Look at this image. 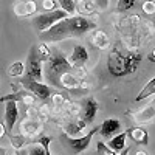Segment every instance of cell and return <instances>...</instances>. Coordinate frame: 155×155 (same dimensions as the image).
Instances as JSON below:
<instances>
[{
    "mask_svg": "<svg viewBox=\"0 0 155 155\" xmlns=\"http://www.w3.org/2000/svg\"><path fill=\"white\" fill-rule=\"evenodd\" d=\"M126 140H127V135H126V132H120L118 135H115V137H112L110 140H109V143H106L113 152H116V153H120L124 147H126Z\"/></svg>",
    "mask_w": 155,
    "mask_h": 155,
    "instance_id": "cell-19",
    "label": "cell"
},
{
    "mask_svg": "<svg viewBox=\"0 0 155 155\" xmlns=\"http://www.w3.org/2000/svg\"><path fill=\"white\" fill-rule=\"evenodd\" d=\"M47 64H48V74L61 76V74L67 73L73 68L71 64L68 62V59L64 54H51L50 59L47 61Z\"/></svg>",
    "mask_w": 155,
    "mask_h": 155,
    "instance_id": "cell-8",
    "label": "cell"
},
{
    "mask_svg": "<svg viewBox=\"0 0 155 155\" xmlns=\"http://www.w3.org/2000/svg\"><path fill=\"white\" fill-rule=\"evenodd\" d=\"M20 84H22V87L27 90V92H30L36 99H41V101H47L54 93H58V90L53 85H48L45 82H37V81L28 79V78L22 79Z\"/></svg>",
    "mask_w": 155,
    "mask_h": 155,
    "instance_id": "cell-5",
    "label": "cell"
},
{
    "mask_svg": "<svg viewBox=\"0 0 155 155\" xmlns=\"http://www.w3.org/2000/svg\"><path fill=\"white\" fill-rule=\"evenodd\" d=\"M90 41H92L93 47L99 48V50H107L110 47V39L107 36L106 31H102L99 28L92 31V36H90Z\"/></svg>",
    "mask_w": 155,
    "mask_h": 155,
    "instance_id": "cell-17",
    "label": "cell"
},
{
    "mask_svg": "<svg viewBox=\"0 0 155 155\" xmlns=\"http://www.w3.org/2000/svg\"><path fill=\"white\" fill-rule=\"evenodd\" d=\"M76 12H79V16H92L96 12V6L93 0H78L76 3Z\"/></svg>",
    "mask_w": 155,
    "mask_h": 155,
    "instance_id": "cell-18",
    "label": "cell"
},
{
    "mask_svg": "<svg viewBox=\"0 0 155 155\" xmlns=\"http://www.w3.org/2000/svg\"><path fill=\"white\" fill-rule=\"evenodd\" d=\"M51 140H53V138H51V137H39L37 138V141H36V143L39 144V146H42L44 147V152H45V155H51V152H50V144H51Z\"/></svg>",
    "mask_w": 155,
    "mask_h": 155,
    "instance_id": "cell-28",
    "label": "cell"
},
{
    "mask_svg": "<svg viewBox=\"0 0 155 155\" xmlns=\"http://www.w3.org/2000/svg\"><path fill=\"white\" fill-rule=\"evenodd\" d=\"M123 130V124L120 120H116V118H107L102 121V124L98 127V132L102 138H106V140H110L112 137L115 135H118L120 132Z\"/></svg>",
    "mask_w": 155,
    "mask_h": 155,
    "instance_id": "cell-10",
    "label": "cell"
},
{
    "mask_svg": "<svg viewBox=\"0 0 155 155\" xmlns=\"http://www.w3.org/2000/svg\"><path fill=\"white\" fill-rule=\"evenodd\" d=\"M5 104V127H6V134L12 132V127L19 120V102L14 101H6Z\"/></svg>",
    "mask_w": 155,
    "mask_h": 155,
    "instance_id": "cell-13",
    "label": "cell"
},
{
    "mask_svg": "<svg viewBox=\"0 0 155 155\" xmlns=\"http://www.w3.org/2000/svg\"><path fill=\"white\" fill-rule=\"evenodd\" d=\"M96 152H98V155H118L116 152H113L104 141H98L96 143Z\"/></svg>",
    "mask_w": 155,
    "mask_h": 155,
    "instance_id": "cell-27",
    "label": "cell"
},
{
    "mask_svg": "<svg viewBox=\"0 0 155 155\" xmlns=\"http://www.w3.org/2000/svg\"><path fill=\"white\" fill-rule=\"evenodd\" d=\"M129 150H130V147H124V149H123L118 155H127V153H129Z\"/></svg>",
    "mask_w": 155,
    "mask_h": 155,
    "instance_id": "cell-35",
    "label": "cell"
},
{
    "mask_svg": "<svg viewBox=\"0 0 155 155\" xmlns=\"http://www.w3.org/2000/svg\"><path fill=\"white\" fill-rule=\"evenodd\" d=\"M5 135H6V127H5L3 123H0V140H2Z\"/></svg>",
    "mask_w": 155,
    "mask_h": 155,
    "instance_id": "cell-34",
    "label": "cell"
},
{
    "mask_svg": "<svg viewBox=\"0 0 155 155\" xmlns=\"http://www.w3.org/2000/svg\"><path fill=\"white\" fill-rule=\"evenodd\" d=\"M19 130L23 137H27V138L34 137L37 134L44 132V123L41 120H36V118H25L19 124Z\"/></svg>",
    "mask_w": 155,
    "mask_h": 155,
    "instance_id": "cell-9",
    "label": "cell"
},
{
    "mask_svg": "<svg viewBox=\"0 0 155 155\" xmlns=\"http://www.w3.org/2000/svg\"><path fill=\"white\" fill-rule=\"evenodd\" d=\"M99 107H101V106H99V102H98L93 96H87V98H84V99L79 102V109H81V112H79V118H81L85 124H90V123L95 120V116H96Z\"/></svg>",
    "mask_w": 155,
    "mask_h": 155,
    "instance_id": "cell-7",
    "label": "cell"
},
{
    "mask_svg": "<svg viewBox=\"0 0 155 155\" xmlns=\"http://www.w3.org/2000/svg\"><path fill=\"white\" fill-rule=\"evenodd\" d=\"M28 155H45V152H44V147L42 146H33L31 149H30V153Z\"/></svg>",
    "mask_w": 155,
    "mask_h": 155,
    "instance_id": "cell-33",
    "label": "cell"
},
{
    "mask_svg": "<svg viewBox=\"0 0 155 155\" xmlns=\"http://www.w3.org/2000/svg\"><path fill=\"white\" fill-rule=\"evenodd\" d=\"M96 132H98V127L92 129V130H88V134L87 135H82V137H70L65 132H62L61 134V141L70 149V152L73 155H81L84 150L88 149L90 143H92V138H93V135Z\"/></svg>",
    "mask_w": 155,
    "mask_h": 155,
    "instance_id": "cell-4",
    "label": "cell"
},
{
    "mask_svg": "<svg viewBox=\"0 0 155 155\" xmlns=\"http://www.w3.org/2000/svg\"><path fill=\"white\" fill-rule=\"evenodd\" d=\"M138 0H118L116 2V9L121 11V12H126L129 9H132L135 5H137Z\"/></svg>",
    "mask_w": 155,
    "mask_h": 155,
    "instance_id": "cell-26",
    "label": "cell"
},
{
    "mask_svg": "<svg viewBox=\"0 0 155 155\" xmlns=\"http://www.w3.org/2000/svg\"><path fill=\"white\" fill-rule=\"evenodd\" d=\"M149 58H150V59H152V61H155V48H153V51H152V54H150V56H149Z\"/></svg>",
    "mask_w": 155,
    "mask_h": 155,
    "instance_id": "cell-37",
    "label": "cell"
},
{
    "mask_svg": "<svg viewBox=\"0 0 155 155\" xmlns=\"http://www.w3.org/2000/svg\"><path fill=\"white\" fill-rule=\"evenodd\" d=\"M153 95H155V76L152 78V79L143 88H141V92L135 98V102H141V101H144V99H147V98H150Z\"/></svg>",
    "mask_w": 155,
    "mask_h": 155,
    "instance_id": "cell-21",
    "label": "cell"
},
{
    "mask_svg": "<svg viewBox=\"0 0 155 155\" xmlns=\"http://www.w3.org/2000/svg\"><path fill=\"white\" fill-rule=\"evenodd\" d=\"M14 14L17 17H33L37 14L36 0H20L14 5Z\"/></svg>",
    "mask_w": 155,
    "mask_h": 155,
    "instance_id": "cell-15",
    "label": "cell"
},
{
    "mask_svg": "<svg viewBox=\"0 0 155 155\" xmlns=\"http://www.w3.org/2000/svg\"><path fill=\"white\" fill-rule=\"evenodd\" d=\"M96 28H98V25L95 20L87 19V17L79 16V14H74V16H68L67 19L58 22L56 25H53L47 31L41 33L39 34V39L44 44H54V42L65 41V39L82 37L87 33L93 31Z\"/></svg>",
    "mask_w": 155,
    "mask_h": 155,
    "instance_id": "cell-1",
    "label": "cell"
},
{
    "mask_svg": "<svg viewBox=\"0 0 155 155\" xmlns=\"http://www.w3.org/2000/svg\"><path fill=\"white\" fill-rule=\"evenodd\" d=\"M42 6L45 11H53V9H58V5H56V0H44L42 2Z\"/></svg>",
    "mask_w": 155,
    "mask_h": 155,
    "instance_id": "cell-32",
    "label": "cell"
},
{
    "mask_svg": "<svg viewBox=\"0 0 155 155\" xmlns=\"http://www.w3.org/2000/svg\"><path fill=\"white\" fill-rule=\"evenodd\" d=\"M132 120L137 124H147V123L155 121V98L152 101H149L143 109L132 113Z\"/></svg>",
    "mask_w": 155,
    "mask_h": 155,
    "instance_id": "cell-11",
    "label": "cell"
},
{
    "mask_svg": "<svg viewBox=\"0 0 155 155\" xmlns=\"http://www.w3.org/2000/svg\"><path fill=\"white\" fill-rule=\"evenodd\" d=\"M36 53H37L39 59L42 61V64L47 62V61L50 59V56H51V53H50V47H48L47 44H44V42L36 45Z\"/></svg>",
    "mask_w": 155,
    "mask_h": 155,
    "instance_id": "cell-25",
    "label": "cell"
},
{
    "mask_svg": "<svg viewBox=\"0 0 155 155\" xmlns=\"http://www.w3.org/2000/svg\"><path fill=\"white\" fill-rule=\"evenodd\" d=\"M93 2H95L96 9H99V11H106L110 6V0H93Z\"/></svg>",
    "mask_w": 155,
    "mask_h": 155,
    "instance_id": "cell-31",
    "label": "cell"
},
{
    "mask_svg": "<svg viewBox=\"0 0 155 155\" xmlns=\"http://www.w3.org/2000/svg\"><path fill=\"white\" fill-rule=\"evenodd\" d=\"M143 11L146 12L147 16H152V14H155V2L153 0H146V2L143 3Z\"/></svg>",
    "mask_w": 155,
    "mask_h": 155,
    "instance_id": "cell-30",
    "label": "cell"
},
{
    "mask_svg": "<svg viewBox=\"0 0 155 155\" xmlns=\"http://www.w3.org/2000/svg\"><path fill=\"white\" fill-rule=\"evenodd\" d=\"M126 135H127V138H130L134 143L143 144V146L149 144V132L146 130V129H143V127H138V126L129 127L126 130Z\"/></svg>",
    "mask_w": 155,
    "mask_h": 155,
    "instance_id": "cell-16",
    "label": "cell"
},
{
    "mask_svg": "<svg viewBox=\"0 0 155 155\" xmlns=\"http://www.w3.org/2000/svg\"><path fill=\"white\" fill-rule=\"evenodd\" d=\"M135 155H149L147 152H144V150H137V153Z\"/></svg>",
    "mask_w": 155,
    "mask_h": 155,
    "instance_id": "cell-36",
    "label": "cell"
},
{
    "mask_svg": "<svg viewBox=\"0 0 155 155\" xmlns=\"http://www.w3.org/2000/svg\"><path fill=\"white\" fill-rule=\"evenodd\" d=\"M6 101H14V102H22V104L28 106V107H34L37 99L30 93L27 90H19V92H12V93H8L5 96L0 98V102H6Z\"/></svg>",
    "mask_w": 155,
    "mask_h": 155,
    "instance_id": "cell-12",
    "label": "cell"
},
{
    "mask_svg": "<svg viewBox=\"0 0 155 155\" xmlns=\"http://www.w3.org/2000/svg\"><path fill=\"white\" fill-rule=\"evenodd\" d=\"M59 81H61V87L62 88H68V90H73V88H78L79 87V79L71 73V71H67L59 76Z\"/></svg>",
    "mask_w": 155,
    "mask_h": 155,
    "instance_id": "cell-20",
    "label": "cell"
},
{
    "mask_svg": "<svg viewBox=\"0 0 155 155\" xmlns=\"http://www.w3.org/2000/svg\"><path fill=\"white\" fill-rule=\"evenodd\" d=\"M8 76L9 78H22L25 74V64L20 62V61H16L12 62L11 65L8 67Z\"/></svg>",
    "mask_w": 155,
    "mask_h": 155,
    "instance_id": "cell-22",
    "label": "cell"
},
{
    "mask_svg": "<svg viewBox=\"0 0 155 155\" xmlns=\"http://www.w3.org/2000/svg\"><path fill=\"white\" fill-rule=\"evenodd\" d=\"M141 62V56L137 53H123V51L115 47L109 53L107 59V68L109 73L115 78H123L129 73H134Z\"/></svg>",
    "mask_w": 155,
    "mask_h": 155,
    "instance_id": "cell-2",
    "label": "cell"
},
{
    "mask_svg": "<svg viewBox=\"0 0 155 155\" xmlns=\"http://www.w3.org/2000/svg\"><path fill=\"white\" fill-rule=\"evenodd\" d=\"M6 135H8V138H9V144H11V147H12V149H22V147L27 146L28 138H27V137H23L22 134H19V135H14V134H6Z\"/></svg>",
    "mask_w": 155,
    "mask_h": 155,
    "instance_id": "cell-23",
    "label": "cell"
},
{
    "mask_svg": "<svg viewBox=\"0 0 155 155\" xmlns=\"http://www.w3.org/2000/svg\"><path fill=\"white\" fill-rule=\"evenodd\" d=\"M50 99H51V102H53V106H54V107H62L64 104H65V98H64V95L59 93V92L54 93Z\"/></svg>",
    "mask_w": 155,
    "mask_h": 155,
    "instance_id": "cell-29",
    "label": "cell"
},
{
    "mask_svg": "<svg viewBox=\"0 0 155 155\" xmlns=\"http://www.w3.org/2000/svg\"><path fill=\"white\" fill-rule=\"evenodd\" d=\"M42 61L39 59L37 53H36V45L31 47L30 54H28V61L25 65V71H27V78L37 82H44V68H42Z\"/></svg>",
    "mask_w": 155,
    "mask_h": 155,
    "instance_id": "cell-6",
    "label": "cell"
},
{
    "mask_svg": "<svg viewBox=\"0 0 155 155\" xmlns=\"http://www.w3.org/2000/svg\"><path fill=\"white\" fill-rule=\"evenodd\" d=\"M56 3H59L61 9L65 11L68 16H74L76 14V2L74 0H56Z\"/></svg>",
    "mask_w": 155,
    "mask_h": 155,
    "instance_id": "cell-24",
    "label": "cell"
},
{
    "mask_svg": "<svg viewBox=\"0 0 155 155\" xmlns=\"http://www.w3.org/2000/svg\"><path fill=\"white\" fill-rule=\"evenodd\" d=\"M68 59V62L71 64V67H74V68H82L85 64H87V61H88V50L84 47V45H76L73 50H71V54H70V58H67Z\"/></svg>",
    "mask_w": 155,
    "mask_h": 155,
    "instance_id": "cell-14",
    "label": "cell"
},
{
    "mask_svg": "<svg viewBox=\"0 0 155 155\" xmlns=\"http://www.w3.org/2000/svg\"><path fill=\"white\" fill-rule=\"evenodd\" d=\"M68 14L65 11H62L61 8L58 9H53V11H45L42 12V14H34L33 19H31V25L33 28L41 34L44 31H47L48 28H51L53 25H56L58 22L67 19Z\"/></svg>",
    "mask_w": 155,
    "mask_h": 155,
    "instance_id": "cell-3",
    "label": "cell"
}]
</instances>
